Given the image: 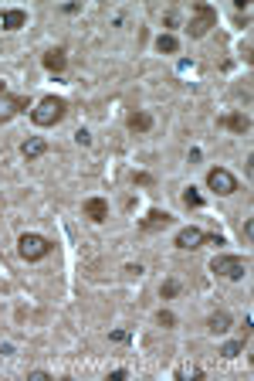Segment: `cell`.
<instances>
[{
  "label": "cell",
  "mask_w": 254,
  "mask_h": 381,
  "mask_svg": "<svg viewBox=\"0 0 254 381\" xmlns=\"http://www.w3.org/2000/svg\"><path fill=\"white\" fill-rule=\"evenodd\" d=\"M64 116H68V99L64 95H44L41 102L31 109V123L48 130V126H58Z\"/></svg>",
  "instance_id": "1"
},
{
  "label": "cell",
  "mask_w": 254,
  "mask_h": 381,
  "mask_svg": "<svg viewBox=\"0 0 254 381\" xmlns=\"http://www.w3.org/2000/svg\"><path fill=\"white\" fill-rule=\"evenodd\" d=\"M211 27H217V7L207 4V0L190 4V24H187V34H190V38H207Z\"/></svg>",
  "instance_id": "2"
},
{
  "label": "cell",
  "mask_w": 254,
  "mask_h": 381,
  "mask_svg": "<svg viewBox=\"0 0 254 381\" xmlns=\"http://www.w3.org/2000/svg\"><path fill=\"white\" fill-rule=\"evenodd\" d=\"M17 252H21L24 262H41V259H48L55 252V242L48 235H38V232H24L17 239Z\"/></svg>",
  "instance_id": "3"
},
{
  "label": "cell",
  "mask_w": 254,
  "mask_h": 381,
  "mask_svg": "<svg viewBox=\"0 0 254 381\" xmlns=\"http://www.w3.org/2000/svg\"><path fill=\"white\" fill-rule=\"evenodd\" d=\"M31 109V99L24 95V92H10L7 82H0V126L3 123H10L14 116H21V112Z\"/></svg>",
  "instance_id": "4"
},
{
  "label": "cell",
  "mask_w": 254,
  "mask_h": 381,
  "mask_svg": "<svg viewBox=\"0 0 254 381\" xmlns=\"http://www.w3.org/2000/svg\"><path fill=\"white\" fill-rule=\"evenodd\" d=\"M211 272L220 276V279H244L248 276V259H241V255H213Z\"/></svg>",
  "instance_id": "5"
},
{
  "label": "cell",
  "mask_w": 254,
  "mask_h": 381,
  "mask_svg": "<svg viewBox=\"0 0 254 381\" xmlns=\"http://www.w3.org/2000/svg\"><path fill=\"white\" fill-rule=\"evenodd\" d=\"M207 187H211L213 194H220V198H231L234 191H237V178L227 167H211L207 171Z\"/></svg>",
  "instance_id": "6"
},
{
  "label": "cell",
  "mask_w": 254,
  "mask_h": 381,
  "mask_svg": "<svg viewBox=\"0 0 254 381\" xmlns=\"http://www.w3.org/2000/svg\"><path fill=\"white\" fill-rule=\"evenodd\" d=\"M204 242H207V232H204V228H197V225L180 228V232H176V239H173V246L183 248V252H193V248H200Z\"/></svg>",
  "instance_id": "7"
},
{
  "label": "cell",
  "mask_w": 254,
  "mask_h": 381,
  "mask_svg": "<svg viewBox=\"0 0 254 381\" xmlns=\"http://www.w3.org/2000/svg\"><path fill=\"white\" fill-rule=\"evenodd\" d=\"M169 225H173V215L163 211V208H153V211H146V218H139V232L153 235V232H163Z\"/></svg>",
  "instance_id": "8"
},
{
  "label": "cell",
  "mask_w": 254,
  "mask_h": 381,
  "mask_svg": "<svg viewBox=\"0 0 254 381\" xmlns=\"http://www.w3.org/2000/svg\"><path fill=\"white\" fill-rule=\"evenodd\" d=\"M82 215L92 225L108 222V201H106V198H85V201H82Z\"/></svg>",
  "instance_id": "9"
},
{
  "label": "cell",
  "mask_w": 254,
  "mask_h": 381,
  "mask_svg": "<svg viewBox=\"0 0 254 381\" xmlns=\"http://www.w3.org/2000/svg\"><path fill=\"white\" fill-rule=\"evenodd\" d=\"M217 126H224V130H234V133H251V116L248 112H224L220 119H217Z\"/></svg>",
  "instance_id": "10"
},
{
  "label": "cell",
  "mask_w": 254,
  "mask_h": 381,
  "mask_svg": "<svg viewBox=\"0 0 254 381\" xmlns=\"http://www.w3.org/2000/svg\"><path fill=\"white\" fill-rule=\"evenodd\" d=\"M41 65L48 68V72H55V75H62L64 68H68V51H64V48H48L41 55Z\"/></svg>",
  "instance_id": "11"
},
{
  "label": "cell",
  "mask_w": 254,
  "mask_h": 381,
  "mask_svg": "<svg viewBox=\"0 0 254 381\" xmlns=\"http://www.w3.org/2000/svg\"><path fill=\"white\" fill-rule=\"evenodd\" d=\"M24 24H27V11H21V7L0 11V31H21Z\"/></svg>",
  "instance_id": "12"
},
{
  "label": "cell",
  "mask_w": 254,
  "mask_h": 381,
  "mask_svg": "<svg viewBox=\"0 0 254 381\" xmlns=\"http://www.w3.org/2000/svg\"><path fill=\"white\" fill-rule=\"evenodd\" d=\"M126 126L132 130V133H149V130H153V112L132 109V112L126 116Z\"/></svg>",
  "instance_id": "13"
},
{
  "label": "cell",
  "mask_w": 254,
  "mask_h": 381,
  "mask_svg": "<svg viewBox=\"0 0 254 381\" xmlns=\"http://www.w3.org/2000/svg\"><path fill=\"white\" fill-rule=\"evenodd\" d=\"M44 154H48V140H44V136H27L21 143L24 160H38V157H44Z\"/></svg>",
  "instance_id": "14"
},
{
  "label": "cell",
  "mask_w": 254,
  "mask_h": 381,
  "mask_svg": "<svg viewBox=\"0 0 254 381\" xmlns=\"http://www.w3.org/2000/svg\"><path fill=\"white\" fill-rule=\"evenodd\" d=\"M207 330H211L213 337L227 334V330H231V314H227V310H213V314L207 316Z\"/></svg>",
  "instance_id": "15"
},
{
  "label": "cell",
  "mask_w": 254,
  "mask_h": 381,
  "mask_svg": "<svg viewBox=\"0 0 254 381\" xmlns=\"http://www.w3.org/2000/svg\"><path fill=\"white\" fill-rule=\"evenodd\" d=\"M156 51H163V55H176V51H180V41H176V34H160V38H156Z\"/></svg>",
  "instance_id": "16"
},
{
  "label": "cell",
  "mask_w": 254,
  "mask_h": 381,
  "mask_svg": "<svg viewBox=\"0 0 254 381\" xmlns=\"http://www.w3.org/2000/svg\"><path fill=\"white\" fill-rule=\"evenodd\" d=\"M244 344H248V340H244V337H241V340H227V344H224V347H220V358L234 361V358H237V354H241V351H244Z\"/></svg>",
  "instance_id": "17"
},
{
  "label": "cell",
  "mask_w": 254,
  "mask_h": 381,
  "mask_svg": "<svg viewBox=\"0 0 254 381\" xmlns=\"http://www.w3.org/2000/svg\"><path fill=\"white\" fill-rule=\"evenodd\" d=\"M183 204H187V208H204V198H200V191H197L193 184L183 191Z\"/></svg>",
  "instance_id": "18"
},
{
  "label": "cell",
  "mask_w": 254,
  "mask_h": 381,
  "mask_svg": "<svg viewBox=\"0 0 254 381\" xmlns=\"http://www.w3.org/2000/svg\"><path fill=\"white\" fill-rule=\"evenodd\" d=\"M180 290H183V286H180L176 279H167V283L160 286V296H163V300H173V296H180Z\"/></svg>",
  "instance_id": "19"
},
{
  "label": "cell",
  "mask_w": 254,
  "mask_h": 381,
  "mask_svg": "<svg viewBox=\"0 0 254 381\" xmlns=\"http://www.w3.org/2000/svg\"><path fill=\"white\" fill-rule=\"evenodd\" d=\"M156 323H160L163 330H173V327H176V316L169 314V310H160V314H156Z\"/></svg>",
  "instance_id": "20"
},
{
  "label": "cell",
  "mask_w": 254,
  "mask_h": 381,
  "mask_svg": "<svg viewBox=\"0 0 254 381\" xmlns=\"http://www.w3.org/2000/svg\"><path fill=\"white\" fill-rule=\"evenodd\" d=\"M132 184H136V187H153V184H156V178H153V174H146V171H139V174H132Z\"/></svg>",
  "instance_id": "21"
},
{
  "label": "cell",
  "mask_w": 254,
  "mask_h": 381,
  "mask_svg": "<svg viewBox=\"0 0 254 381\" xmlns=\"http://www.w3.org/2000/svg\"><path fill=\"white\" fill-rule=\"evenodd\" d=\"M75 143H82V147H92V133H88V130H78V133H75Z\"/></svg>",
  "instance_id": "22"
},
{
  "label": "cell",
  "mask_w": 254,
  "mask_h": 381,
  "mask_svg": "<svg viewBox=\"0 0 254 381\" xmlns=\"http://www.w3.org/2000/svg\"><path fill=\"white\" fill-rule=\"evenodd\" d=\"M112 340H115V344H126V340H129V330H112Z\"/></svg>",
  "instance_id": "23"
},
{
  "label": "cell",
  "mask_w": 254,
  "mask_h": 381,
  "mask_svg": "<svg viewBox=\"0 0 254 381\" xmlns=\"http://www.w3.org/2000/svg\"><path fill=\"white\" fill-rule=\"evenodd\" d=\"M204 246H224V235H207V242Z\"/></svg>",
  "instance_id": "24"
}]
</instances>
